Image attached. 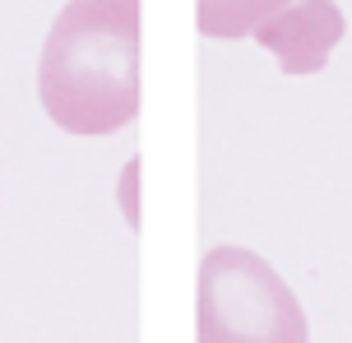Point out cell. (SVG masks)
Returning <instances> with one entry per match:
<instances>
[{
    "mask_svg": "<svg viewBox=\"0 0 352 343\" xmlns=\"http://www.w3.org/2000/svg\"><path fill=\"white\" fill-rule=\"evenodd\" d=\"M135 177H140V158L125 167V218H130V228H140V209H135Z\"/></svg>",
    "mask_w": 352,
    "mask_h": 343,
    "instance_id": "5b68a950",
    "label": "cell"
},
{
    "mask_svg": "<svg viewBox=\"0 0 352 343\" xmlns=\"http://www.w3.org/2000/svg\"><path fill=\"white\" fill-rule=\"evenodd\" d=\"M140 0H65L42 60L37 98L65 135L102 140L140 116Z\"/></svg>",
    "mask_w": 352,
    "mask_h": 343,
    "instance_id": "6da1fadb",
    "label": "cell"
},
{
    "mask_svg": "<svg viewBox=\"0 0 352 343\" xmlns=\"http://www.w3.org/2000/svg\"><path fill=\"white\" fill-rule=\"evenodd\" d=\"M195 288L199 343H311L297 292L264 255L246 246H213L199 260Z\"/></svg>",
    "mask_w": 352,
    "mask_h": 343,
    "instance_id": "7a4b0ae2",
    "label": "cell"
},
{
    "mask_svg": "<svg viewBox=\"0 0 352 343\" xmlns=\"http://www.w3.org/2000/svg\"><path fill=\"white\" fill-rule=\"evenodd\" d=\"M343 10L334 0H292L287 10L274 19H264L255 28V42L264 52H274L283 74H316L324 70V60L343 42Z\"/></svg>",
    "mask_w": 352,
    "mask_h": 343,
    "instance_id": "3957f363",
    "label": "cell"
},
{
    "mask_svg": "<svg viewBox=\"0 0 352 343\" xmlns=\"http://www.w3.org/2000/svg\"><path fill=\"white\" fill-rule=\"evenodd\" d=\"M287 5L292 0H195V23L204 37L236 42V37H250L264 19H274Z\"/></svg>",
    "mask_w": 352,
    "mask_h": 343,
    "instance_id": "277c9868",
    "label": "cell"
}]
</instances>
